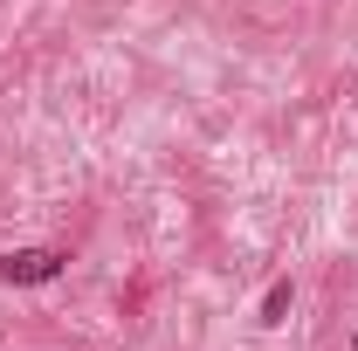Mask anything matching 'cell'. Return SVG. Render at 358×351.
<instances>
[{"instance_id": "cell-1", "label": "cell", "mask_w": 358, "mask_h": 351, "mask_svg": "<svg viewBox=\"0 0 358 351\" xmlns=\"http://www.w3.org/2000/svg\"><path fill=\"white\" fill-rule=\"evenodd\" d=\"M62 248H14V255H0V282H55L62 275Z\"/></svg>"}]
</instances>
